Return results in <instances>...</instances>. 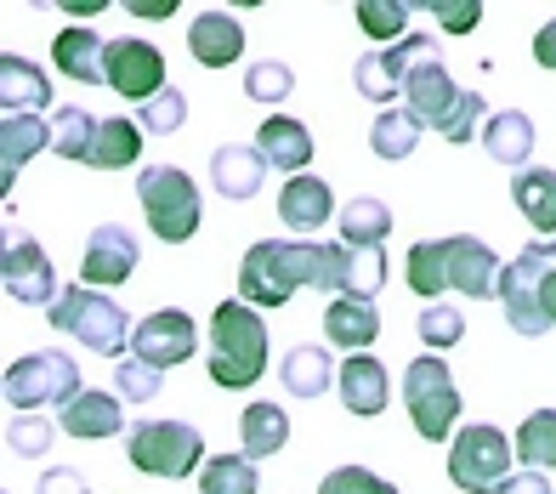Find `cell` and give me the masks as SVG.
<instances>
[{
  "instance_id": "1",
  "label": "cell",
  "mask_w": 556,
  "mask_h": 494,
  "mask_svg": "<svg viewBox=\"0 0 556 494\" xmlns=\"http://www.w3.org/2000/svg\"><path fill=\"white\" fill-rule=\"evenodd\" d=\"M403 274H409V290L420 295V302H438L443 290H460V295H471V302H500L505 262L483 239L454 233V239H420L409 251V262H403Z\"/></svg>"
},
{
  "instance_id": "2",
  "label": "cell",
  "mask_w": 556,
  "mask_h": 494,
  "mask_svg": "<svg viewBox=\"0 0 556 494\" xmlns=\"http://www.w3.org/2000/svg\"><path fill=\"white\" fill-rule=\"evenodd\" d=\"M324 244L307 239H262L239 262V302L250 307H290L295 290H318Z\"/></svg>"
},
{
  "instance_id": "3",
  "label": "cell",
  "mask_w": 556,
  "mask_h": 494,
  "mask_svg": "<svg viewBox=\"0 0 556 494\" xmlns=\"http://www.w3.org/2000/svg\"><path fill=\"white\" fill-rule=\"evenodd\" d=\"M267 369V325L250 302H222L211 313V381L227 392L256 387Z\"/></svg>"
},
{
  "instance_id": "4",
  "label": "cell",
  "mask_w": 556,
  "mask_h": 494,
  "mask_svg": "<svg viewBox=\"0 0 556 494\" xmlns=\"http://www.w3.org/2000/svg\"><path fill=\"white\" fill-rule=\"evenodd\" d=\"M46 313H52V330L74 335L80 347L103 353V358H125V347H131V335H137L131 313H125L109 290H91V284H68Z\"/></svg>"
},
{
  "instance_id": "5",
  "label": "cell",
  "mask_w": 556,
  "mask_h": 494,
  "mask_svg": "<svg viewBox=\"0 0 556 494\" xmlns=\"http://www.w3.org/2000/svg\"><path fill=\"white\" fill-rule=\"evenodd\" d=\"M137 200H142L154 239L165 244H188L199 233V221H205V200H199L188 170H176V165H148L137 177Z\"/></svg>"
},
{
  "instance_id": "6",
  "label": "cell",
  "mask_w": 556,
  "mask_h": 494,
  "mask_svg": "<svg viewBox=\"0 0 556 494\" xmlns=\"http://www.w3.org/2000/svg\"><path fill=\"white\" fill-rule=\"evenodd\" d=\"M403 404H409V421L426 443H454L460 432V387H454L448 364L438 353H420L403 376Z\"/></svg>"
},
{
  "instance_id": "7",
  "label": "cell",
  "mask_w": 556,
  "mask_h": 494,
  "mask_svg": "<svg viewBox=\"0 0 556 494\" xmlns=\"http://www.w3.org/2000/svg\"><path fill=\"white\" fill-rule=\"evenodd\" d=\"M7 404H12V415H35V409H46V404H58V409H68L74 398H80V364H74L68 353H23V358H12L7 364Z\"/></svg>"
},
{
  "instance_id": "8",
  "label": "cell",
  "mask_w": 556,
  "mask_h": 494,
  "mask_svg": "<svg viewBox=\"0 0 556 494\" xmlns=\"http://www.w3.org/2000/svg\"><path fill=\"white\" fill-rule=\"evenodd\" d=\"M517 472V455H511V438L489 421H466L448 443V483L466 489V494H500L505 478Z\"/></svg>"
},
{
  "instance_id": "9",
  "label": "cell",
  "mask_w": 556,
  "mask_h": 494,
  "mask_svg": "<svg viewBox=\"0 0 556 494\" xmlns=\"http://www.w3.org/2000/svg\"><path fill=\"white\" fill-rule=\"evenodd\" d=\"M125 455H131L137 472L148 478H188V472H205V438L188 421H137L125 432Z\"/></svg>"
},
{
  "instance_id": "10",
  "label": "cell",
  "mask_w": 556,
  "mask_h": 494,
  "mask_svg": "<svg viewBox=\"0 0 556 494\" xmlns=\"http://www.w3.org/2000/svg\"><path fill=\"white\" fill-rule=\"evenodd\" d=\"M556 267V239H534L522 244L517 262H505L500 274V307H505V325L517 335H545L551 318L540 313V279Z\"/></svg>"
},
{
  "instance_id": "11",
  "label": "cell",
  "mask_w": 556,
  "mask_h": 494,
  "mask_svg": "<svg viewBox=\"0 0 556 494\" xmlns=\"http://www.w3.org/2000/svg\"><path fill=\"white\" fill-rule=\"evenodd\" d=\"M0 284H7L12 302L23 307H52L58 302V274H52V262H46L40 251V239L29 228H7V256H0Z\"/></svg>"
},
{
  "instance_id": "12",
  "label": "cell",
  "mask_w": 556,
  "mask_h": 494,
  "mask_svg": "<svg viewBox=\"0 0 556 494\" xmlns=\"http://www.w3.org/2000/svg\"><path fill=\"white\" fill-rule=\"evenodd\" d=\"M109 86L125 97V103H154L165 86V52L160 46H148L137 35H125V40H109Z\"/></svg>"
},
{
  "instance_id": "13",
  "label": "cell",
  "mask_w": 556,
  "mask_h": 494,
  "mask_svg": "<svg viewBox=\"0 0 556 494\" xmlns=\"http://www.w3.org/2000/svg\"><path fill=\"white\" fill-rule=\"evenodd\" d=\"M199 347V325L182 313V307H160V313H148L137 335H131V358L142 364H154V369H176V364H188Z\"/></svg>"
},
{
  "instance_id": "14",
  "label": "cell",
  "mask_w": 556,
  "mask_h": 494,
  "mask_svg": "<svg viewBox=\"0 0 556 494\" xmlns=\"http://www.w3.org/2000/svg\"><path fill=\"white\" fill-rule=\"evenodd\" d=\"M387 284V251H358V244H324V274L318 290L352 295V302H375Z\"/></svg>"
},
{
  "instance_id": "15",
  "label": "cell",
  "mask_w": 556,
  "mask_h": 494,
  "mask_svg": "<svg viewBox=\"0 0 556 494\" xmlns=\"http://www.w3.org/2000/svg\"><path fill=\"white\" fill-rule=\"evenodd\" d=\"M454 103H460V86L448 80L438 46H426V52L415 58V68H409V80H403V109H409L426 131H438Z\"/></svg>"
},
{
  "instance_id": "16",
  "label": "cell",
  "mask_w": 556,
  "mask_h": 494,
  "mask_svg": "<svg viewBox=\"0 0 556 494\" xmlns=\"http://www.w3.org/2000/svg\"><path fill=\"white\" fill-rule=\"evenodd\" d=\"M137 262H142V244L137 233L125 228V221H103L91 239H86V256H80V279L91 290H103V284H125L137 274Z\"/></svg>"
},
{
  "instance_id": "17",
  "label": "cell",
  "mask_w": 556,
  "mask_h": 494,
  "mask_svg": "<svg viewBox=\"0 0 556 494\" xmlns=\"http://www.w3.org/2000/svg\"><path fill=\"white\" fill-rule=\"evenodd\" d=\"M426 46H432L426 35H409V40L387 46V52L358 58V68H352V86H358L364 103H392V97H403V80H409V68H415V58L426 52Z\"/></svg>"
},
{
  "instance_id": "18",
  "label": "cell",
  "mask_w": 556,
  "mask_h": 494,
  "mask_svg": "<svg viewBox=\"0 0 556 494\" xmlns=\"http://www.w3.org/2000/svg\"><path fill=\"white\" fill-rule=\"evenodd\" d=\"M256 148H262V160H267V170H285V182L290 177H307V165H313V131L301 126V119H290V114H267L262 119V131H256Z\"/></svg>"
},
{
  "instance_id": "19",
  "label": "cell",
  "mask_w": 556,
  "mask_h": 494,
  "mask_svg": "<svg viewBox=\"0 0 556 494\" xmlns=\"http://www.w3.org/2000/svg\"><path fill=\"white\" fill-rule=\"evenodd\" d=\"M188 52L205 68H227L244 58V23L233 12H199L188 23Z\"/></svg>"
},
{
  "instance_id": "20",
  "label": "cell",
  "mask_w": 556,
  "mask_h": 494,
  "mask_svg": "<svg viewBox=\"0 0 556 494\" xmlns=\"http://www.w3.org/2000/svg\"><path fill=\"white\" fill-rule=\"evenodd\" d=\"M336 387H341V404H346L352 415H358V421H369V415H387L392 381H387L381 358H369V353H352V358L341 364Z\"/></svg>"
},
{
  "instance_id": "21",
  "label": "cell",
  "mask_w": 556,
  "mask_h": 494,
  "mask_svg": "<svg viewBox=\"0 0 556 494\" xmlns=\"http://www.w3.org/2000/svg\"><path fill=\"white\" fill-rule=\"evenodd\" d=\"M262 177H267V160L256 142H222L211 154V188L227 193V200H256L262 193Z\"/></svg>"
},
{
  "instance_id": "22",
  "label": "cell",
  "mask_w": 556,
  "mask_h": 494,
  "mask_svg": "<svg viewBox=\"0 0 556 494\" xmlns=\"http://www.w3.org/2000/svg\"><path fill=\"white\" fill-rule=\"evenodd\" d=\"M52 63L80 86H103L109 80V40L97 29H86V23H74V29H63L52 40Z\"/></svg>"
},
{
  "instance_id": "23",
  "label": "cell",
  "mask_w": 556,
  "mask_h": 494,
  "mask_svg": "<svg viewBox=\"0 0 556 494\" xmlns=\"http://www.w3.org/2000/svg\"><path fill=\"white\" fill-rule=\"evenodd\" d=\"M40 148H52V126H46L40 114H7L0 119V188L12 193L17 170L29 165Z\"/></svg>"
},
{
  "instance_id": "24",
  "label": "cell",
  "mask_w": 556,
  "mask_h": 494,
  "mask_svg": "<svg viewBox=\"0 0 556 494\" xmlns=\"http://www.w3.org/2000/svg\"><path fill=\"white\" fill-rule=\"evenodd\" d=\"M330 211H336V193L318 177H290L285 193H278V221H285L290 233H318L324 221H330Z\"/></svg>"
},
{
  "instance_id": "25",
  "label": "cell",
  "mask_w": 556,
  "mask_h": 494,
  "mask_svg": "<svg viewBox=\"0 0 556 494\" xmlns=\"http://www.w3.org/2000/svg\"><path fill=\"white\" fill-rule=\"evenodd\" d=\"M324 335H330L336 347H346V353H369L375 335H381V313H375V302L330 295V307H324Z\"/></svg>"
},
{
  "instance_id": "26",
  "label": "cell",
  "mask_w": 556,
  "mask_h": 494,
  "mask_svg": "<svg viewBox=\"0 0 556 494\" xmlns=\"http://www.w3.org/2000/svg\"><path fill=\"white\" fill-rule=\"evenodd\" d=\"M483 148H489V160H494V165H505V170H528V160H534V119H528L522 109H500V114H489Z\"/></svg>"
},
{
  "instance_id": "27",
  "label": "cell",
  "mask_w": 556,
  "mask_h": 494,
  "mask_svg": "<svg viewBox=\"0 0 556 494\" xmlns=\"http://www.w3.org/2000/svg\"><path fill=\"white\" fill-rule=\"evenodd\" d=\"M46 103H52V80L17 52L0 58V109L7 114H40Z\"/></svg>"
},
{
  "instance_id": "28",
  "label": "cell",
  "mask_w": 556,
  "mask_h": 494,
  "mask_svg": "<svg viewBox=\"0 0 556 494\" xmlns=\"http://www.w3.org/2000/svg\"><path fill=\"white\" fill-rule=\"evenodd\" d=\"M119 392H80L68 409H63V432L68 438H86V443H97V438H114L119 427H125V415H119Z\"/></svg>"
},
{
  "instance_id": "29",
  "label": "cell",
  "mask_w": 556,
  "mask_h": 494,
  "mask_svg": "<svg viewBox=\"0 0 556 494\" xmlns=\"http://www.w3.org/2000/svg\"><path fill=\"white\" fill-rule=\"evenodd\" d=\"M336 376H341V369L330 364V353H324V347H290L285 364H278V381H285L290 398H324Z\"/></svg>"
},
{
  "instance_id": "30",
  "label": "cell",
  "mask_w": 556,
  "mask_h": 494,
  "mask_svg": "<svg viewBox=\"0 0 556 494\" xmlns=\"http://www.w3.org/2000/svg\"><path fill=\"white\" fill-rule=\"evenodd\" d=\"M511 200H517V211L528 216V228H534V233H545V239L556 233V170H551V165L517 170Z\"/></svg>"
},
{
  "instance_id": "31",
  "label": "cell",
  "mask_w": 556,
  "mask_h": 494,
  "mask_svg": "<svg viewBox=\"0 0 556 494\" xmlns=\"http://www.w3.org/2000/svg\"><path fill=\"white\" fill-rule=\"evenodd\" d=\"M137 154H142V126L137 119H119V114H109V119H97V142H91V170H125V165H137Z\"/></svg>"
},
{
  "instance_id": "32",
  "label": "cell",
  "mask_w": 556,
  "mask_h": 494,
  "mask_svg": "<svg viewBox=\"0 0 556 494\" xmlns=\"http://www.w3.org/2000/svg\"><path fill=\"white\" fill-rule=\"evenodd\" d=\"M239 443H244L239 455H250V460L278 455V449L290 443V415L278 409V404H250V409L239 415Z\"/></svg>"
},
{
  "instance_id": "33",
  "label": "cell",
  "mask_w": 556,
  "mask_h": 494,
  "mask_svg": "<svg viewBox=\"0 0 556 494\" xmlns=\"http://www.w3.org/2000/svg\"><path fill=\"white\" fill-rule=\"evenodd\" d=\"M392 233V205L387 200H346L341 205V239L358 251H387Z\"/></svg>"
},
{
  "instance_id": "34",
  "label": "cell",
  "mask_w": 556,
  "mask_h": 494,
  "mask_svg": "<svg viewBox=\"0 0 556 494\" xmlns=\"http://www.w3.org/2000/svg\"><path fill=\"white\" fill-rule=\"evenodd\" d=\"M369 148L381 160H409L420 148V119L409 109H381V114H375V126H369Z\"/></svg>"
},
{
  "instance_id": "35",
  "label": "cell",
  "mask_w": 556,
  "mask_h": 494,
  "mask_svg": "<svg viewBox=\"0 0 556 494\" xmlns=\"http://www.w3.org/2000/svg\"><path fill=\"white\" fill-rule=\"evenodd\" d=\"M517 460L534 472H556V409H534L517 427Z\"/></svg>"
},
{
  "instance_id": "36",
  "label": "cell",
  "mask_w": 556,
  "mask_h": 494,
  "mask_svg": "<svg viewBox=\"0 0 556 494\" xmlns=\"http://www.w3.org/2000/svg\"><path fill=\"white\" fill-rule=\"evenodd\" d=\"M352 12H358V29L381 46V52H387V46H397V40H409L403 29H409V12L415 7H403V0H358Z\"/></svg>"
},
{
  "instance_id": "37",
  "label": "cell",
  "mask_w": 556,
  "mask_h": 494,
  "mask_svg": "<svg viewBox=\"0 0 556 494\" xmlns=\"http://www.w3.org/2000/svg\"><path fill=\"white\" fill-rule=\"evenodd\" d=\"M256 460L250 455H216L199 472V494H256Z\"/></svg>"
},
{
  "instance_id": "38",
  "label": "cell",
  "mask_w": 556,
  "mask_h": 494,
  "mask_svg": "<svg viewBox=\"0 0 556 494\" xmlns=\"http://www.w3.org/2000/svg\"><path fill=\"white\" fill-rule=\"evenodd\" d=\"M91 142H97V119L86 109H63L52 119V154L58 160H74V165H86L91 160Z\"/></svg>"
},
{
  "instance_id": "39",
  "label": "cell",
  "mask_w": 556,
  "mask_h": 494,
  "mask_svg": "<svg viewBox=\"0 0 556 494\" xmlns=\"http://www.w3.org/2000/svg\"><path fill=\"white\" fill-rule=\"evenodd\" d=\"M415 335H420L432 353H448V347H460V335H466V318H460V307H448V302H426V313H420Z\"/></svg>"
},
{
  "instance_id": "40",
  "label": "cell",
  "mask_w": 556,
  "mask_h": 494,
  "mask_svg": "<svg viewBox=\"0 0 556 494\" xmlns=\"http://www.w3.org/2000/svg\"><path fill=\"white\" fill-rule=\"evenodd\" d=\"M244 91H250V103H290L295 74H290V63L262 58V63H250V68H244Z\"/></svg>"
},
{
  "instance_id": "41",
  "label": "cell",
  "mask_w": 556,
  "mask_h": 494,
  "mask_svg": "<svg viewBox=\"0 0 556 494\" xmlns=\"http://www.w3.org/2000/svg\"><path fill=\"white\" fill-rule=\"evenodd\" d=\"M114 387H119V398H125V404H154V398H160V387H165V369L142 364V358H119Z\"/></svg>"
},
{
  "instance_id": "42",
  "label": "cell",
  "mask_w": 556,
  "mask_h": 494,
  "mask_svg": "<svg viewBox=\"0 0 556 494\" xmlns=\"http://www.w3.org/2000/svg\"><path fill=\"white\" fill-rule=\"evenodd\" d=\"M182 119H188V97L176 91V86H170V91H160L154 103H142V109H137V126H142V131H154V137L182 131Z\"/></svg>"
},
{
  "instance_id": "43",
  "label": "cell",
  "mask_w": 556,
  "mask_h": 494,
  "mask_svg": "<svg viewBox=\"0 0 556 494\" xmlns=\"http://www.w3.org/2000/svg\"><path fill=\"white\" fill-rule=\"evenodd\" d=\"M483 126H489V103L477 91H460V103L448 109V119L438 126V137H448V142H471V137H483Z\"/></svg>"
},
{
  "instance_id": "44",
  "label": "cell",
  "mask_w": 556,
  "mask_h": 494,
  "mask_svg": "<svg viewBox=\"0 0 556 494\" xmlns=\"http://www.w3.org/2000/svg\"><path fill=\"white\" fill-rule=\"evenodd\" d=\"M7 449L23 455V460H40L46 449H52V421H40V415H12L7 427Z\"/></svg>"
},
{
  "instance_id": "45",
  "label": "cell",
  "mask_w": 556,
  "mask_h": 494,
  "mask_svg": "<svg viewBox=\"0 0 556 494\" xmlns=\"http://www.w3.org/2000/svg\"><path fill=\"white\" fill-rule=\"evenodd\" d=\"M318 494H397V483L375 478L369 466H336V472L318 483Z\"/></svg>"
},
{
  "instance_id": "46",
  "label": "cell",
  "mask_w": 556,
  "mask_h": 494,
  "mask_svg": "<svg viewBox=\"0 0 556 494\" xmlns=\"http://www.w3.org/2000/svg\"><path fill=\"white\" fill-rule=\"evenodd\" d=\"M426 12H432L438 29H448V35H471L477 23H483V7H477V0H432Z\"/></svg>"
},
{
  "instance_id": "47",
  "label": "cell",
  "mask_w": 556,
  "mask_h": 494,
  "mask_svg": "<svg viewBox=\"0 0 556 494\" xmlns=\"http://www.w3.org/2000/svg\"><path fill=\"white\" fill-rule=\"evenodd\" d=\"M35 494H86V478L68 472V466H52V472H40V489Z\"/></svg>"
},
{
  "instance_id": "48",
  "label": "cell",
  "mask_w": 556,
  "mask_h": 494,
  "mask_svg": "<svg viewBox=\"0 0 556 494\" xmlns=\"http://www.w3.org/2000/svg\"><path fill=\"white\" fill-rule=\"evenodd\" d=\"M500 494H551V478L545 472H534V466H517L511 478H505V489Z\"/></svg>"
},
{
  "instance_id": "49",
  "label": "cell",
  "mask_w": 556,
  "mask_h": 494,
  "mask_svg": "<svg viewBox=\"0 0 556 494\" xmlns=\"http://www.w3.org/2000/svg\"><path fill=\"white\" fill-rule=\"evenodd\" d=\"M534 63L556 74V17H551V23H540V35H534Z\"/></svg>"
},
{
  "instance_id": "50",
  "label": "cell",
  "mask_w": 556,
  "mask_h": 494,
  "mask_svg": "<svg viewBox=\"0 0 556 494\" xmlns=\"http://www.w3.org/2000/svg\"><path fill=\"white\" fill-rule=\"evenodd\" d=\"M125 12H131V17H170L176 12V0H125Z\"/></svg>"
},
{
  "instance_id": "51",
  "label": "cell",
  "mask_w": 556,
  "mask_h": 494,
  "mask_svg": "<svg viewBox=\"0 0 556 494\" xmlns=\"http://www.w3.org/2000/svg\"><path fill=\"white\" fill-rule=\"evenodd\" d=\"M540 313H545L551 325H556V267H551V274L540 279Z\"/></svg>"
},
{
  "instance_id": "52",
  "label": "cell",
  "mask_w": 556,
  "mask_h": 494,
  "mask_svg": "<svg viewBox=\"0 0 556 494\" xmlns=\"http://www.w3.org/2000/svg\"><path fill=\"white\" fill-rule=\"evenodd\" d=\"M63 12H74V17H97V12H109V7H97V0H68Z\"/></svg>"
}]
</instances>
